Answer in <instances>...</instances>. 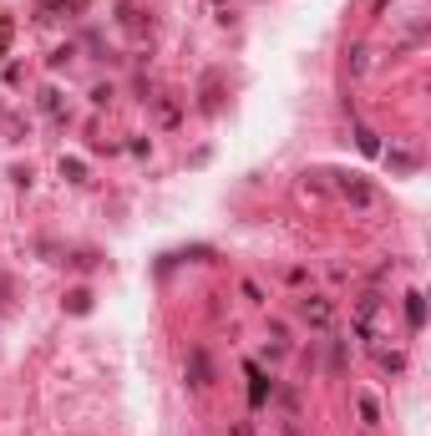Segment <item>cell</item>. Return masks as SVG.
<instances>
[{"instance_id":"cell-8","label":"cell","mask_w":431,"mask_h":436,"mask_svg":"<svg viewBox=\"0 0 431 436\" xmlns=\"http://www.w3.org/2000/svg\"><path fill=\"white\" fill-rule=\"evenodd\" d=\"M67 309H71V315H86V309H91V289H71L67 294Z\"/></svg>"},{"instance_id":"cell-12","label":"cell","mask_w":431,"mask_h":436,"mask_svg":"<svg viewBox=\"0 0 431 436\" xmlns=\"http://www.w3.org/2000/svg\"><path fill=\"white\" fill-rule=\"evenodd\" d=\"M391 168H396V173H411L416 158H411V152H391Z\"/></svg>"},{"instance_id":"cell-3","label":"cell","mask_w":431,"mask_h":436,"mask_svg":"<svg viewBox=\"0 0 431 436\" xmlns=\"http://www.w3.org/2000/svg\"><path fill=\"white\" fill-rule=\"evenodd\" d=\"M213 381V370H208V350H188V386H208Z\"/></svg>"},{"instance_id":"cell-13","label":"cell","mask_w":431,"mask_h":436,"mask_svg":"<svg viewBox=\"0 0 431 436\" xmlns=\"http://www.w3.org/2000/svg\"><path fill=\"white\" fill-rule=\"evenodd\" d=\"M6 51H11V16L0 11V56H6Z\"/></svg>"},{"instance_id":"cell-7","label":"cell","mask_w":431,"mask_h":436,"mask_svg":"<svg viewBox=\"0 0 431 436\" xmlns=\"http://www.w3.org/2000/svg\"><path fill=\"white\" fill-rule=\"evenodd\" d=\"M376 360H381L386 370H406V355H401V350H386V345H376Z\"/></svg>"},{"instance_id":"cell-2","label":"cell","mask_w":431,"mask_h":436,"mask_svg":"<svg viewBox=\"0 0 431 436\" xmlns=\"http://www.w3.org/2000/svg\"><path fill=\"white\" fill-rule=\"evenodd\" d=\"M340 193H345L355 208H376V203H381V193L371 188V183H360V178H340Z\"/></svg>"},{"instance_id":"cell-6","label":"cell","mask_w":431,"mask_h":436,"mask_svg":"<svg viewBox=\"0 0 431 436\" xmlns=\"http://www.w3.org/2000/svg\"><path fill=\"white\" fill-rule=\"evenodd\" d=\"M406 320H411V330L426 325V304H421V294H406Z\"/></svg>"},{"instance_id":"cell-5","label":"cell","mask_w":431,"mask_h":436,"mask_svg":"<svg viewBox=\"0 0 431 436\" xmlns=\"http://www.w3.org/2000/svg\"><path fill=\"white\" fill-rule=\"evenodd\" d=\"M86 11V0H41V16L56 21V16H81Z\"/></svg>"},{"instance_id":"cell-1","label":"cell","mask_w":431,"mask_h":436,"mask_svg":"<svg viewBox=\"0 0 431 436\" xmlns=\"http://www.w3.org/2000/svg\"><path fill=\"white\" fill-rule=\"evenodd\" d=\"M294 309H299V320L310 325V330H330V325H335V304H330L325 294H304Z\"/></svg>"},{"instance_id":"cell-9","label":"cell","mask_w":431,"mask_h":436,"mask_svg":"<svg viewBox=\"0 0 431 436\" xmlns=\"http://www.w3.org/2000/svg\"><path fill=\"white\" fill-rule=\"evenodd\" d=\"M355 137H360V152H365V158H376V152H381V142H376L371 127H355Z\"/></svg>"},{"instance_id":"cell-10","label":"cell","mask_w":431,"mask_h":436,"mask_svg":"<svg viewBox=\"0 0 431 436\" xmlns=\"http://www.w3.org/2000/svg\"><path fill=\"white\" fill-rule=\"evenodd\" d=\"M61 178H71V183H86V168L76 158H61Z\"/></svg>"},{"instance_id":"cell-11","label":"cell","mask_w":431,"mask_h":436,"mask_svg":"<svg viewBox=\"0 0 431 436\" xmlns=\"http://www.w3.org/2000/svg\"><path fill=\"white\" fill-rule=\"evenodd\" d=\"M213 107H219V76L203 81V112H213Z\"/></svg>"},{"instance_id":"cell-14","label":"cell","mask_w":431,"mask_h":436,"mask_svg":"<svg viewBox=\"0 0 431 436\" xmlns=\"http://www.w3.org/2000/svg\"><path fill=\"white\" fill-rule=\"evenodd\" d=\"M6 299H11V279H6V274H0V304H6Z\"/></svg>"},{"instance_id":"cell-4","label":"cell","mask_w":431,"mask_h":436,"mask_svg":"<svg viewBox=\"0 0 431 436\" xmlns=\"http://www.w3.org/2000/svg\"><path fill=\"white\" fill-rule=\"evenodd\" d=\"M274 396V381L264 376V370L259 365H249V401H254V406H264V401Z\"/></svg>"}]
</instances>
